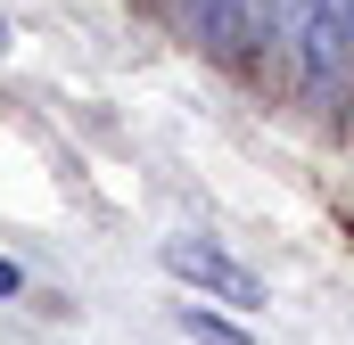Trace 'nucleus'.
I'll list each match as a JSON object with an SVG mask.
<instances>
[{"instance_id":"1","label":"nucleus","mask_w":354,"mask_h":345,"mask_svg":"<svg viewBox=\"0 0 354 345\" xmlns=\"http://www.w3.org/2000/svg\"><path fill=\"white\" fill-rule=\"evenodd\" d=\"M157 255H165V271H174L181 288H198L206 304H231V313H264L272 304L264 271H248V263L231 255V247H214V239H165Z\"/></svg>"},{"instance_id":"2","label":"nucleus","mask_w":354,"mask_h":345,"mask_svg":"<svg viewBox=\"0 0 354 345\" xmlns=\"http://www.w3.org/2000/svg\"><path fill=\"white\" fill-rule=\"evenodd\" d=\"M288 25H297V83L330 90L354 50V0H288Z\"/></svg>"},{"instance_id":"3","label":"nucleus","mask_w":354,"mask_h":345,"mask_svg":"<svg viewBox=\"0 0 354 345\" xmlns=\"http://www.w3.org/2000/svg\"><path fill=\"white\" fill-rule=\"evenodd\" d=\"M248 25H256V0H198V33H206L214 50H239Z\"/></svg>"},{"instance_id":"4","label":"nucleus","mask_w":354,"mask_h":345,"mask_svg":"<svg viewBox=\"0 0 354 345\" xmlns=\"http://www.w3.org/2000/svg\"><path fill=\"white\" fill-rule=\"evenodd\" d=\"M181 329H189V337H206V345H248L231 321H214V313H198V304H181Z\"/></svg>"},{"instance_id":"5","label":"nucleus","mask_w":354,"mask_h":345,"mask_svg":"<svg viewBox=\"0 0 354 345\" xmlns=\"http://www.w3.org/2000/svg\"><path fill=\"white\" fill-rule=\"evenodd\" d=\"M17 288H25V271H17V263L0 255V296H17Z\"/></svg>"},{"instance_id":"6","label":"nucleus","mask_w":354,"mask_h":345,"mask_svg":"<svg viewBox=\"0 0 354 345\" xmlns=\"http://www.w3.org/2000/svg\"><path fill=\"white\" fill-rule=\"evenodd\" d=\"M0 50H8V25H0Z\"/></svg>"}]
</instances>
